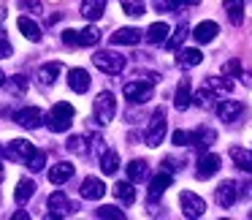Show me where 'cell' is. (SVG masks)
<instances>
[{
    "label": "cell",
    "mask_w": 252,
    "mask_h": 220,
    "mask_svg": "<svg viewBox=\"0 0 252 220\" xmlns=\"http://www.w3.org/2000/svg\"><path fill=\"white\" fill-rule=\"evenodd\" d=\"M103 11H106V0H84L82 3V17L84 19H100L103 17Z\"/></svg>",
    "instance_id": "cell-20"
},
{
    "label": "cell",
    "mask_w": 252,
    "mask_h": 220,
    "mask_svg": "<svg viewBox=\"0 0 252 220\" xmlns=\"http://www.w3.org/2000/svg\"><path fill=\"white\" fill-rule=\"evenodd\" d=\"M3 84H6V73L0 71V87H3Z\"/></svg>",
    "instance_id": "cell-49"
},
{
    "label": "cell",
    "mask_w": 252,
    "mask_h": 220,
    "mask_svg": "<svg viewBox=\"0 0 252 220\" xmlns=\"http://www.w3.org/2000/svg\"><path fill=\"white\" fill-rule=\"evenodd\" d=\"M222 73L225 76H241V66H239V60H228L222 66Z\"/></svg>",
    "instance_id": "cell-41"
},
{
    "label": "cell",
    "mask_w": 252,
    "mask_h": 220,
    "mask_svg": "<svg viewBox=\"0 0 252 220\" xmlns=\"http://www.w3.org/2000/svg\"><path fill=\"white\" fill-rule=\"evenodd\" d=\"M100 41V30L98 28H84V30H79V46H95Z\"/></svg>",
    "instance_id": "cell-33"
},
{
    "label": "cell",
    "mask_w": 252,
    "mask_h": 220,
    "mask_svg": "<svg viewBox=\"0 0 252 220\" xmlns=\"http://www.w3.org/2000/svg\"><path fill=\"white\" fill-rule=\"evenodd\" d=\"M206 87H212L214 93H220V95H230V93H233V82H230V79H222V76H209L206 79Z\"/></svg>",
    "instance_id": "cell-29"
},
{
    "label": "cell",
    "mask_w": 252,
    "mask_h": 220,
    "mask_svg": "<svg viewBox=\"0 0 252 220\" xmlns=\"http://www.w3.org/2000/svg\"><path fill=\"white\" fill-rule=\"evenodd\" d=\"M0 19H3V14H0Z\"/></svg>",
    "instance_id": "cell-51"
},
{
    "label": "cell",
    "mask_w": 252,
    "mask_h": 220,
    "mask_svg": "<svg viewBox=\"0 0 252 220\" xmlns=\"http://www.w3.org/2000/svg\"><path fill=\"white\" fill-rule=\"evenodd\" d=\"M33 193H35V182L33 180H19L17 182V190H14V198H17V204H28L30 198H33Z\"/></svg>",
    "instance_id": "cell-22"
},
{
    "label": "cell",
    "mask_w": 252,
    "mask_h": 220,
    "mask_svg": "<svg viewBox=\"0 0 252 220\" xmlns=\"http://www.w3.org/2000/svg\"><path fill=\"white\" fill-rule=\"evenodd\" d=\"M65 147H68V152H73V155H87V139L84 136H71L65 142Z\"/></svg>",
    "instance_id": "cell-35"
},
{
    "label": "cell",
    "mask_w": 252,
    "mask_h": 220,
    "mask_svg": "<svg viewBox=\"0 0 252 220\" xmlns=\"http://www.w3.org/2000/svg\"><path fill=\"white\" fill-rule=\"evenodd\" d=\"M179 201H182V209H185V218H203V212H206L203 198L195 196V193H190V190L182 193Z\"/></svg>",
    "instance_id": "cell-7"
},
{
    "label": "cell",
    "mask_w": 252,
    "mask_h": 220,
    "mask_svg": "<svg viewBox=\"0 0 252 220\" xmlns=\"http://www.w3.org/2000/svg\"><path fill=\"white\" fill-rule=\"evenodd\" d=\"M44 166H46V152H41V149H38V152H33V158L28 160V169L30 171H41Z\"/></svg>",
    "instance_id": "cell-39"
},
{
    "label": "cell",
    "mask_w": 252,
    "mask_h": 220,
    "mask_svg": "<svg viewBox=\"0 0 252 220\" xmlns=\"http://www.w3.org/2000/svg\"><path fill=\"white\" fill-rule=\"evenodd\" d=\"M201 0H179V6H198Z\"/></svg>",
    "instance_id": "cell-48"
},
{
    "label": "cell",
    "mask_w": 252,
    "mask_h": 220,
    "mask_svg": "<svg viewBox=\"0 0 252 220\" xmlns=\"http://www.w3.org/2000/svg\"><path fill=\"white\" fill-rule=\"evenodd\" d=\"M192 87H190V79H182L179 87H176V95H174V106L176 109H187L192 104Z\"/></svg>",
    "instance_id": "cell-19"
},
{
    "label": "cell",
    "mask_w": 252,
    "mask_h": 220,
    "mask_svg": "<svg viewBox=\"0 0 252 220\" xmlns=\"http://www.w3.org/2000/svg\"><path fill=\"white\" fill-rule=\"evenodd\" d=\"M244 82H247V84H252V73H247V76H244Z\"/></svg>",
    "instance_id": "cell-50"
},
{
    "label": "cell",
    "mask_w": 252,
    "mask_h": 220,
    "mask_svg": "<svg viewBox=\"0 0 252 220\" xmlns=\"http://www.w3.org/2000/svg\"><path fill=\"white\" fill-rule=\"evenodd\" d=\"M168 187H171V174H165V171H163V174H158L152 180V185H149V198H152V201H155V198H160Z\"/></svg>",
    "instance_id": "cell-24"
},
{
    "label": "cell",
    "mask_w": 252,
    "mask_h": 220,
    "mask_svg": "<svg viewBox=\"0 0 252 220\" xmlns=\"http://www.w3.org/2000/svg\"><path fill=\"white\" fill-rule=\"evenodd\" d=\"M241 111H244V106H241L239 101H222V104L217 106V117L222 122H236L241 117Z\"/></svg>",
    "instance_id": "cell-14"
},
{
    "label": "cell",
    "mask_w": 252,
    "mask_h": 220,
    "mask_svg": "<svg viewBox=\"0 0 252 220\" xmlns=\"http://www.w3.org/2000/svg\"><path fill=\"white\" fill-rule=\"evenodd\" d=\"M73 114H76V111H73L71 104L57 101V104L49 109V114H46V125H49L52 133H65L68 128H71V122H73Z\"/></svg>",
    "instance_id": "cell-1"
},
{
    "label": "cell",
    "mask_w": 252,
    "mask_h": 220,
    "mask_svg": "<svg viewBox=\"0 0 252 220\" xmlns=\"http://www.w3.org/2000/svg\"><path fill=\"white\" fill-rule=\"evenodd\" d=\"M195 98H198V104H201L203 109H209V106H212L214 101H217V93H214L212 87H203V90H198V95H195Z\"/></svg>",
    "instance_id": "cell-38"
},
{
    "label": "cell",
    "mask_w": 252,
    "mask_h": 220,
    "mask_svg": "<svg viewBox=\"0 0 252 220\" xmlns=\"http://www.w3.org/2000/svg\"><path fill=\"white\" fill-rule=\"evenodd\" d=\"M68 84H71L73 93H87L90 90V73L84 68H71L68 71Z\"/></svg>",
    "instance_id": "cell-15"
},
{
    "label": "cell",
    "mask_w": 252,
    "mask_h": 220,
    "mask_svg": "<svg viewBox=\"0 0 252 220\" xmlns=\"http://www.w3.org/2000/svg\"><path fill=\"white\" fill-rule=\"evenodd\" d=\"M220 36V25L217 22H201L195 30H192V38L198 41V44H209V41H214Z\"/></svg>",
    "instance_id": "cell-16"
},
{
    "label": "cell",
    "mask_w": 252,
    "mask_h": 220,
    "mask_svg": "<svg viewBox=\"0 0 252 220\" xmlns=\"http://www.w3.org/2000/svg\"><path fill=\"white\" fill-rule=\"evenodd\" d=\"M230 160L239 166L241 171H252V149L244 147H230Z\"/></svg>",
    "instance_id": "cell-21"
},
{
    "label": "cell",
    "mask_w": 252,
    "mask_h": 220,
    "mask_svg": "<svg viewBox=\"0 0 252 220\" xmlns=\"http://www.w3.org/2000/svg\"><path fill=\"white\" fill-rule=\"evenodd\" d=\"M95 215H98V218H109V220H120V218H125V212H122V209H117V207H100Z\"/></svg>",
    "instance_id": "cell-40"
},
{
    "label": "cell",
    "mask_w": 252,
    "mask_h": 220,
    "mask_svg": "<svg viewBox=\"0 0 252 220\" xmlns=\"http://www.w3.org/2000/svg\"><path fill=\"white\" fill-rule=\"evenodd\" d=\"M122 11L127 14V17H144L147 14V6H144V0H120Z\"/></svg>",
    "instance_id": "cell-32"
},
{
    "label": "cell",
    "mask_w": 252,
    "mask_h": 220,
    "mask_svg": "<svg viewBox=\"0 0 252 220\" xmlns=\"http://www.w3.org/2000/svg\"><path fill=\"white\" fill-rule=\"evenodd\" d=\"M100 169H103V174H117V169H120V155L114 149H106L100 155Z\"/></svg>",
    "instance_id": "cell-28"
},
{
    "label": "cell",
    "mask_w": 252,
    "mask_h": 220,
    "mask_svg": "<svg viewBox=\"0 0 252 220\" xmlns=\"http://www.w3.org/2000/svg\"><path fill=\"white\" fill-rule=\"evenodd\" d=\"M225 11L233 25H241L244 22V0H225Z\"/></svg>",
    "instance_id": "cell-26"
},
{
    "label": "cell",
    "mask_w": 252,
    "mask_h": 220,
    "mask_svg": "<svg viewBox=\"0 0 252 220\" xmlns=\"http://www.w3.org/2000/svg\"><path fill=\"white\" fill-rule=\"evenodd\" d=\"M163 139H165V111L158 109L152 114L149 128H147V144H149V147H160V144H163Z\"/></svg>",
    "instance_id": "cell-4"
},
{
    "label": "cell",
    "mask_w": 252,
    "mask_h": 220,
    "mask_svg": "<svg viewBox=\"0 0 252 220\" xmlns=\"http://www.w3.org/2000/svg\"><path fill=\"white\" fill-rule=\"evenodd\" d=\"M214 139H217V133H214L212 128H198V131H195V144H192V147H198V149H206L209 144L214 142Z\"/></svg>",
    "instance_id": "cell-34"
},
{
    "label": "cell",
    "mask_w": 252,
    "mask_h": 220,
    "mask_svg": "<svg viewBox=\"0 0 252 220\" xmlns=\"http://www.w3.org/2000/svg\"><path fill=\"white\" fill-rule=\"evenodd\" d=\"M122 95H125L127 101H133V104H141V101H147L149 95H152V82H127L125 90H122Z\"/></svg>",
    "instance_id": "cell-11"
},
{
    "label": "cell",
    "mask_w": 252,
    "mask_h": 220,
    "mask_svg": "<svg viewBox=\"0 0 252 220\" xmlns=\"http://www.w3.org/2000/svg\"><path fill=\"white\" fill-rule=\"evenodd\" d=\"M17 3L28 11H41V0H17Z\"/></svg>",
    "instance_id": "cell-44"
},
{
    "label": "cell",
    "mask_w": 252,
    "mask_h": 220,
    "mask_svg": "<svg viewBox=\"0 0 252 220\" xmlns=\"http://www.w3.org/2000/svg\"><path fill=\"white\" fill-rule=\"evenodd\" d=\"M63 44L79 46V33H76V30H65V33H63Z\"/></svg>",
    "instance_id": "cell-43"
},
{
    "label": "cell",
    "mask_w": 252,
    "mask_h": 220,
    "mask_svg": "<svg viewBox=\"0 0 252 220\" xmlns=\"http://www.w3.org/2000/svg\"><path fill=\"white\" fill-rule=\"evenodd\" d=\"M60 71H63L60 63H46V66H41V71H38V82L49 87V84H55V79L60 76Z\"/></svg>",
    "instance_id": "cell-25"
},
{
    "label": "cell",
    "mask_w": 252,
    "mask_h": 220,
    "mask_svg": "<svg viewBox=\"0 0 252 220\" xmlns=\"http://www.w3.org/2000/svg\"><path fill=\"white\" fill-rule=\"evenodd\" d=\"M79 193H82V198H87V201H100V198L106 196V185L98 177H87V180L82 182V187H79Z\"/></svg>",
    "instance_id": "cell-12"
},
{
    "label": "cell",
    "mask_w": 252,
    "mask_h": 220,
    "mask_svg": "<svg viewBox=\"0 0 252 220\" xmlns=\"http://www.w3.org/2000/svg\"><path fill=\"white\" fill-rule=\"evenodd\" d=\"M114 196L122 204H133L136 201V190H133V182H117L114 185Z\"/></svg>",
    "instance_id": "cell-30"
},
{
    "label": "cell",
    "mask_w": 252,
    "mask_h": 220,
    "mask_svg": "<svg viewBox=\"0 0 252 220\" xmlns=\"http://www.w3.org/2000/svg\"><path fill=\"white\" fill-rule=\"evenodd\" d=\"M168 33H171V28L165 22H155L147 30V41L149 44H163V41H168Z\"/></svg>",
    "instance_id": "cell-23"
},
{
    "label": "cell",
    "mask_w": 252,
    "mask_h": 220,
    "mask_svg": "<svg viewBox=\"0 0 252 220\" xmlns=\"http://www.w3.org/2000/svg\"><path fill=\"white\" fill-rule=\"evenodd\" d=\"M217 171H220V155L203 152L201 158H198V166H195V177H198V180H209V177H214Z\"/></svg>",
    "instance_id": "cell-10"
},
{
    "label": "cell",
    "mask_w": 252,
    "mask_h": 220,
    "mask_svg": "<svg viewBox=\"0 0 252 220\" xmlns=\"http://www.w3.org/2000/svg\"><path fill=\"white\" fill-rule=\"evenodd\" d=\"M11 218H14V220H28L30 215H28V212H22V209H19V212H14V215H11Z\"/></svg>",
    "instance_id": "cell-47"
},
{
    "label": "cell",
    "mask_w": 252,
    "mask_h": 220,
    "mask_svg": "<svg viewBox=\"0 0 252 220\" xmlns=\"http://www.w3.org/2000/svg\"><path fill=\"white\" fill-rule=\"evenodd\" d=\"M141 30L138 28H120L114 36H111V44L114 46H136L141 41Z\"/></svg>",
    "instance_id": "cell-13"
},
{
    "label": "cell",
    "mask_w": 252,
    "mask_h": 220,
    "mask_svg": "<svg viewBox=\"0 0 252 220\" xmlns=\"http://www.w3.org/2000/svg\"><path fill=\"white\" fill-rule=\"evenodd\" d=\"M214 198H217L220 207L230 209V207L236 204V198H239V185H236V182H230V180L220 182L217 190H214Z\"/></svg>",
    "instance_id": "cell-9"
},
{
    "label": "cell",
    "mask_w": 252,
    "mask_h": 220,
    "mask_svg": "<svg viewBox=\"0 0 252 220\" xmlns=\"http://www.w3.org/2000/svg\"><path fill=\"white\" fill-rule=\"evenodd\" d=\"M6 57H11V41L0 36V60H6Z\"/></svg>",
    "instance_id": "cell-42"
},
{
    "label": "cell",
    "mask_w": 252,
    "mask_h": 220,
    "mask_svg": "<svg viewBox=\"0 0 252 220\" xmlns=\"http://www.w3.org/2000/svg\"><path fill=\"white\" fill-rule=\"evenodd\" d=\"M17 28H19V33H22L28 41H35V44L41 41V28H38V25H35L30 17H19V19H17Z\"/></svg>",
    "instance_id": "cell-18"
},
{
    "label": "cell",
    "mask_w": 252,
    "mask_h": 220,
    "mask_svg": "<svg viewBox=\"0 0 252 220\" xmlns=\"http://www.w3.org/2000/svg\"><path fill=\"white\" fill-rule=\"evenodd\" d=\"M11 90H17V93H25V90H28V79H25V76H14Z\"/></svg>",
    "instance_id": "cell-45"
},
{
    "label": "cell",
    "mask_w": 252,
    "mask_h": 220,
    "mask_svg": "<svg viewBox=\"0 0 252 220\" xmlns=\"http://www.w3.org/2000/svg\"><path fill=\"white\" fill-rule=\"evenodd\" d=\"M171 142H174L176 147H192V144H195V133H187V131H176L174 136H171Z\"/></svg>",
    "instance_id": "cell-37"
},
{
    "label": "cell",
    "mask_w": 252,
    "mask_h": 220,
    "mask_svg": "<svg viewBox=\"0 0 252 220\" xmlns=\"http://www.w3.org/2000/svg\"><path fill=\"white\" fill-rule=\"evenodd\" d=\"M147 174H149L147 160H130V163H127V180L130 182H144Z\"/></svg>",
    "instance_id": "cell-27"
},
{
    "label": "cell",
    "mask_w": 252,
    "mask_h": 220,
    "mask_svg": "<svg viewBox=\"0 0 252 220\" xmlns=\"http://www.w3.org/2000/svg\"><path fill=\"white\" fill-rule=\"evenodd\" d=\"M49 215L46 218H65V215H71V212H76V204H71L68 201V196L63 190H57V193H52L49 196Z\"/></svg>",
    "instance_id": "cell-5"
},
{
    "label": "cell",
    "mask_w": 252,
    "mask_h": 220,
    "mask_svg": "<svg viewBox=\"0 0 252 220\" xmlns=\"http://www.w3.org/2000/svg\"><path fill=\"white\" fill-rule=\"evenodd\" d=\"M93 63H95V68H100L103 73H122V68H125V57L117 55V52H109V49L95 52Z\"/></svg>",
    "instance_id": "cell-2"
},
{
    "label": "cell",
    "mask_w": 252,
    "mask_h": 220,
    "mask_svg": "<svg viewBox=\"0 0 252 220\" xmlns=\"http://www.w3.org/2000/svg\"><path fill=\"white\" fill-rule=\"evenodd\" d=\"M14 120H17V125L28 128V131H35V128H41V122H44V111H41L38 106H25V109H19L17 114H14Z\"/></svg>",
    "instance_id": "cell-6"
},
{
    "label": "cell",
    "mask_w": 252,
    "mask_h": 220,
    "mask_svg": "<svg viewBox=\"0 0 252 220\" xmlns=\"http://www.w3.org/2000/svg\"><path fill=\"white\" fill-rule=\"evenodd\" d=\"M203 55L198 49H182L179 52V66L182 68H192V66H201Z\"/></svg>",
    "instance_id": "cell-31"
},
{
    "label": "cell",
    "mask_w": 252,
    "mask_h": 220,
    "mask_svg": "<svg viewBox=\"0 0 252 220\" xmlns=\"http://www.w3.org/2000/svg\"><path fill=\"white\" fill-rule=\"evenodd\" d=\"M185 38H187V25H179V28L174 30V36H171V38L165 41V46H168V49H179Z\"/></svg>",
    "instance_id": "cell-36"
},
{
    "label": "cell",
    "mask_w": 252,
    "mask_h": 220,
    "mask_svg": "<svg viewBox=\"0 0 252 220\" xmlns=\"http://www.w3.org/2000/svg\"><path fill=\"white\" fill-rule=\"evenodd\" d=\"M90 142H93V149H95V152H98V155H103V152H106V142H103V139H100V136H93V139H90Z\"/></svg>",
    "instance_id": "cell-46"
},
{
    "label": "cell",
    "mask_w": 252,
    "mask_h": 220,
    "mask_svg": "<svg viewBox=\"0 0 252 220\" xmlns=\"http://www.w3.org/2000/svg\"><path fill=\"white\" fill-rule=\"evenodd\" d=\"M33 152H35V147L28 142V139H14V142L6 147V158L8 160H25V163H28V160L33 158Z\"/></svg>",
    "instance_id": "cell-8"
},
{
    "label": "cell",
    "mask_w": 252,
    "mask_h": 220,
    "mask_svg": "<svg viewBox=\"0 0 252 220\" xmlns=\"http://www.w3.org/2000/svg\"><path fill=\"white\" fill-rule=\"evenodd\" d=\"M93 111H95V120H98L100 125H109L117 114V98L111 93H100L98 98H95Z\"/></svg>",
    "instance_id": "cell-3"
},
{
    "label": "cell",
    "mask_w": 252,
    "mask_h": 220,
    "mask_svg": "<svg viewBox=\"0 0 252 220\" xmlns=\"http://www.w3.org/2000/svg\"><path fill=\"white\" fill-rule=\"evenodd\" d=\"M71 177H73V163H68V160L55 163L49 169V182H52V185H63V182H68Z\"/></svg>",
    "instance_id": "cell-17"
}]
</instances>
